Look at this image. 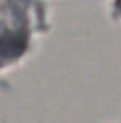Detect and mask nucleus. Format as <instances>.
Returning <instances> with one entry per match:
<instances>
[{"instance_id": "f257e3e1", "label": "nucleus", "mask_w": 121, "mask_h": 123, "mask_svg": "<svg viewBox=\"0 0 121 123\" xmlns=\"http://www.w3.org/2000/svg\"><path fill=\"white\" fill-rule=\"evenodd\" d=\"M27 47V40L18 33H5L0 37V62L8 60L12 57H18Z\"/></svg>"}]
</instances>
